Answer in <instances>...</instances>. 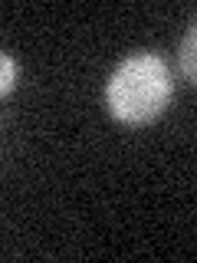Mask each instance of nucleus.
<instances>
[{
	"label": "nucleus",
	"mask_w": 197,
	"mask_h": 263,
	"mask_svg": "<svg viewBox=\"0 0 197 263\" xmlns=\"http://www.w3.org/2000/svg\"><path fill=\"white\" fill-rule=\"evenodd\" d=\"M171 72L158 53H131L119 63L105 86V105L125 125L158 119L171 102Z\"/></svg>",
	"instance_id": "1"
},
{
	"label": "nucleus",
	"mask_w": 197,
	"mask_h": 263,
	"mask_svg": "<svg viewBox=\"0 0 197 263\" xmlns=\"http://www.w3.org/2000/svg\"><path fill=\"white\" fill-rule=\"evenodd\" d=\"M16 76H20V66L10 53H0V96H7L16 86Z\"/></svg>",
	"instance_id": "2"
},
{
	"label": "nucleus",
	"mask_w": 197,
	"mask_h": 263,
	"mask_svg": "<svg viewBox=\"0 0 197 263\" xmlns=\"http://www.w3.org/2000/svg\"><path fill=\"white\" fill-rule=\"evenodd\" d=\"M194 46H197V30L191 27L187 30V40L181 43V69H184V79H191L194 82Z\"/></svg>",
	"instance_id": "3"
}]
</instances>
